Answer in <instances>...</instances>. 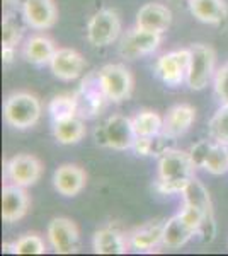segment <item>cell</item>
Instances as JSON below:
<instances>
[{
	"mask_svg": "<svg viewBox=\"0 0 228 256\" xmlns=\"http://www.w3.org/2000/svg\"><path fill=\"white\" fill-rule=\"evenodd\" d=\"M22 38V28L12 14H5L2 20V46L15 48Z\"/></svg>",
	"mask_w": 228,
	"mask_h": 256,
	"instance_id": "cell-29",
	"label": "cell"
},
{
	"mask_svg": "<svg viewBox=\"0 0 228 256\" xmlns=\"http://www.w3.org/2000/svg\"><path fill=\"white\" fill-rule=\"evenodd\" d=\"M198 236L196 229H193L189 224H186L184 220L177 216L169 218L164 224V238H162V244L169 250H177L182 248L191 238Z\"/></svg>",
	"mask_w": 228,
	"mask_h": 256,
	"instance_id": "cell-19",
	"label": "cell"
},
{
	"mask_svg": "<svg viewBox=\"0 0 228 256\" xmlns=\"http://www.w3.org/2000/svg\"><path fill=\"white\" fill-rule=\"evenodd\" d=\"M131 148L135 150L136 156H143V158L155 156V140H153V137H142V135H138Z\"/></svg>",
	"mask_w": 228,
	"mask_h": 256,
	"instance_id": "cell-34",
	"label": "cell"
},
{
	"mask_svg": "<svg viewBox=\"0 0 228 256\" xmlns=\"http://www.w3.org/2000/svg\"><path fill=\"white\" fill-rule=\"evenodd\" d=\"M22 18L29 28L44 31L55 26L58 10L53 0H26L22 6Z\"/></svg>",
	"mask_w": 228,
	"mask_h": 256,
	"instance_id": "cell-13",
	"label": "cell"
},
{
	"mask_svg": "<svg viewBox=\"0 0 228 256\" xmlns=\"http://www.w3.org/2000/svg\"><path fill=\"white\" fill-rule=\"evenodd\" d=\"M121 34V19L114 9H101L87 24V40L95 48L113 44Z\"/></svg>",
	"mask_w": 228,
	"mask_h": 256,
	"instance_id": "cell-4",
	"label": "cell"
},
{
	"mask_svg": "<svg viewBox=\"0 0 228 256\" xmlns=\"http://www.w3.org/2000/svg\"><path fill=\"white\" fill-rule=\"evenodd\" d=\"M215 234H217V226H215V218L213 216L205 217L203 224L198 229V236H201L203 242H211L215 239Z\"/></svg>",
	"mask_w": 228,
	"mask_h": 256,
	"instance_id": "cell-35",
	"label": "cell"
},
{
	"mask_svg": "<svg viewBox=\"0 0 228 256\" xmlns=\"http://www.w3.org/2000/svg\"><path fill=\"white\" fill-rule=\"evenodd\" d=\"M133 126H135L136 135H142V137H155V135L162 134L164 118H162L157 111L143 110L133 118Z\"/></svg>",
	"mask_w": 228,
	"mask_h": 256,
	"instance_id": "cell-25",
	"label": "cell"
},
{
	"mask_svg": "<svg viewBox=\"0 0 228 256\" xmlns=\"http://www.w3.org/2000/svg\"><path fill=\"white\" fill-rule=\"evenodd\" d=\"M48 111L51 114L53 122L78 116V102L75 94H60V96H55L49 101Z\"/></svg>",
	"mask_w": 228,
	"mask_h": 256,
	"instance_id": "cell-26",
	"label": "cell"
},
{
	"mask_svg": "<svg viewBox=\"0 0 228 256\" xmlns=\"http://www.w3.org/2000/svg\"><path fill=\"white\" fill-rule=\"evenodd\" d=\"M196 166L191 159L189 152L177 148H165L159 159V180L165 183H174L184 190L186 183L194 176Z\"/></svg>",
	"mask_w": 228,
	"mask_h": 256,
	"instance_id": "cell-2",
	"label": "cell"
},
{
	"mask_svg": "<svg viewBox=\"0 0 228 256\" xmlns=\"http://www.w3.org/2000/svg\"><path fill=\"white\" fill-rule=\"evenodd\" d=\"M15 248H14V242H3L2 244V253H14Z\"/></svg>",
	"mask_w": 228,
	"mask_h": 256,
	"instance_id": "cell-38",
	"label": "cell"
},
{
	"mask_svg": "<svg viewBox=\"0 0 228 256\" xmlns=\"http://www.w3.org/2000/svg\"><path fill=\"white\" fill-rule=\"evenodd\" d=\"M75 98L78 102V116L80 118H92L95 114H99L107 98L101 88L97 72L90 74L82 80V86L75 94Z\"/></svg>",
	"mask_w": 228,
	"mask_h": 256,
	"instance_id": "cell-10",
	"label": "cell"
},
{
	"mask_svg": "<svg viewBox=\"0 0 228 256\" xmlns=\"http://www.w3.org/2000/svg\"><path fill=\"white\" fill-rule=\"evenodd\" d=\"M101 88L107 101L121 102L131 96L133 90V76L121 64H107L97 72Z\"/></svg>",
	"mask_w": 228,
	"mask_h": 256,
	"instance_id": "cell-5",
	"label": "cell"
},
{
	"mask_svg": "<svg viewBox=\"0 0 228 256\" xmlns=\"http://www.w3.org/2000/svg\"><path fill=\"white\" fill-rule=\"evenodd\" d=\"M162 43V34L135 26L121 38L119 55L126 60H136L155 52Z\"/></svg>",
	"mask_w": 228,
	"mask_h": 256,
	"instance_id": "cell-6",
	"label": "cell"
},
{
	"mask_svg": "<svg viewBox=\"0 0 228 256\" xmlns=\"http://www.w3.org/2000/svg\"><path fill=\"white\" fill-rule=\"evenodd\" d=\"M211 146H213V142H210V140H201V142L194 144V146L191 147L189 156H191V159H193L194 166L205 168V162H206V159H208Z\"/></svg>",
	"mask_w": 228,
	"mask_h": 256,
	"instance_id": "cell-32",
	"label": "cell"
},
{
	"mask_svg": "<svg viewBox=\"0 0 228 256\" xmlns=\"http://www.w3.org/2000/svg\"><path fill=\"white\" fill-rule=\"evenodd\" d=\"M191 60L186 76V84L193 90H201L210 84V80L215 77V62L217 53L210 44L196 43L191 44Z\"/></svg>",
	"mask_w": 228,
	"mask_h": 256,
	"instance_id": "cell-3",
	"label": "cell"
},
{
	"mask_svg": "<svg viewBox=\"0 0 228 256\" xmlns=\"http://www.w3.org/2000/svg\"><path fill=\"white\" fill-rule=\"evenodd\" d=\"M205 169L210 174L220 176L228 171V146L227 144L213 142L208 159L205 162Z\"/></svg>",
	"mask_w": 228,
	"mask_h": 256,
	"instance_id": "cell-27",
	"label": "cell"
},
{
	"mask_svg": "<svg viewBox=\"0 0 228 256\" xmlns=\"http://www.w3.org/2000/svg\"><path fill=\"white\" fill-rule=\"evenodd\" d=\"M164 238V224L160 222H150L147 226H142L140 229L133 230L128 238L130 246L138 251H150L155 246L162 244Z\"/></svg>",
	"mask_w": 228,
	"mask_h": 256,
	"instance_id": "cell-22",
	"label": "cell"
},
{
	"mask_svg": "<svg viewBox=\"0 0 228 256\" xmlns=\"http://www.w3.org/2000/svg\"><path fill=\"white\" fill-rule=\"evenodd\" d=\"M215 92L222 104H228V64L222 65L215 74Z\"/></svg>",
	"mask_w": 228,
	"mask_h": 256,
	"instance_id": "cell-31",
	"label": "cell"
},
{
	"mask_svg": "<svg viewBox=\"0 0 228 256\" xmlns=\"http://www.w3.org/2000/svg\"><path fill=\"white\" fill-rule=\"evenodd\" d=\"M46 236L58 254H72L78 248V227L67 217H55L48 224Z\"/></svg>",
	"mask_w": 228,
	"mask_h": 256,
	"instance_id": "cell-9",
	"label": "cell"
},
{
	"mask_svg": "<svg viewBox=\"0 0 228 256\" xmlns=\"http://www.w3.org/2000/svg\"><path fill=\"white\" fill-rule=\"evenodd\" d=\"M48 65L53 76L65 82L78 79L87 68L85 58L73 48H56L55 55Z\"/></svg>",
	"mask_w": 228,
	"mask_h": 256,
	"instance_id": "cell-11",
	"label": "cell"
},
{
	"mask_svg": "<svg viewBox=\"0 0 228 256\" xmlns=\"http://www.w3.org/2000/svg\"><path fill=\"white\" fill-rule=\"evenodd\" d=\"M41 118V102L31 92H12L3 102V120L12 128L26 130L34 126Z\"/></svg>",
	"mask_w": 228,
	"mask_h": 256,
	"instance_id": "cell-1",
	"label": "cell"
},
{
	"mask_svg": "<svg viewBox=\"0 0 228 256\" xmlns=\"http://www.w3.org/2000/svg\"><path fill=\"white\" fill-rule=\"evenodd\" d=\"M189 10L205 24H220L228 14L225 0H189Z\"/></svg>",
	"mask_w": 228,
	"mask_h": 256,
	"instance_id": "cell-20",
	"label": "cell"
},
{
	"mask_svg": "<svg viewBox=\"0 0 228 256\" xmlns=\"http://www.w3.org/2000/svg\"><path fill=\"white\" fill-rule=\"evenodd\" d=\"M87 174L77 164H61L53 174V186L63 196H77L85 188Z\"/></svg>",
	"mask_w": 228,
	"mask_h": 256,
	"instance_id": "cell-16",
	"label": "cell"
},
{
	"mask_svg": "<svg viewBox=\"0 0 228 256\" xmlns=\"http://www.w3.org/2000/svg\"><path fill=\"white\" fill-rule=\"evenodd\" d=\"M56 48L55 43L43 34L31 36L24 44V58L32 65H46L51 62Z\"/></svg>",
	"mask_w": 228,
	"mask_h": 256,
	"instance_id": "cell-21",
	"label": "cell"
},
{
	"mask_svg": "<svg viewBox=\"0 0 228 256\" xmlns=\"http://www.w3.org/2000/svg\"><path fill=\"white\" fill-rule=\"evenodd\" d=\"M194 120H196V110H194V106L186 104V102L172 106L167 111V114L164 116L162 135H165L169 140L179 138L193 126Z\"/></svg>",
	"mask_w": 228,
	"mask_h": 256,
	"instance_id": "cell-15",
	"label": "cell"
},
{
	"mask_svg": "<svg viewBox=\"0 0 228 256\" xmlns=\"http://www.w3.org/2000/svg\"><path fill=\"white\" fill-rule=\"evenodd\" d=\"M179 217L186 222V224H189L193 227V229H196V232H198V229H200V226L203 224L205 217H210V216H205L200 208L193 207V205L184 204V208L179 212Z\"/></svg>",
	"mask_w": 228,
	"mask_h": 256,
	"instance_id": "cell-33",
	"label": "cell"
},
{
	"mask_svg": "<svg viewBox=\"0 0 228 256\" xmlns=\"http://www.w3.org/2000/svg\"><path fill=\"white\" fill-rule=\"evenodd\" d=\"M29 195L26 188L17 184H7L2 190V218L7 224H14L26 217L29 210Z\"/></svg>",
	"mask_w": 228,
	"mask_h": 256,
	"instance_id": "cell-14",
	"label": "cell"
},
{
	"mask_svg": "<svg viewBox=\"0 0 228 256\" xmlns=\"http://www.w3.org/2000/svg\"><path fill=\"white\" fill-rule=\"evenodd\" d=\"M92 246L97 254H124L128 251L130 241L119 230L104 227L94 234Z\"/></svg>",
	"mask_w": 228,
	"mask_h": 256,
	"instance_id": "cell-18",
	"label": "cell"
},
{
	"mask_svg": "<svg viewBox=\"0 0 228 256\" xmlns=\"http://www.w3.org/2000/svg\"><path fill=\"white\" fill-rule=\"evenodd\" d=\"M94 135H95V142H97L99 146L107 147V142H106V134H104V126L101 125V126H97V128H95Z\"/></svg>",
	"mask_w": 228,
	"mask_h": 256,
	"instance_id": "cell-37",
	"label": "cell"
},
{
	"mask_svg": "<svg viewBox=\"0 0 228 256\" xmlns=\"http://www.w3.org/2000/svg\"><path fill=\"white\" fill-rule=\"evenodd\" d=\"M210 135L215 142L228 146V104H222L210 122Z\"/></svg>",
	"mask_w": 228,
	"mask_h": 256,
	"instance_id": "cell-28",
	"label": "cell"
},
{
	"mask_svg": "<svg viewBox=\"0 0 228 256\" xmlns=\"http://www.w3.org/2000/svg\"><path fill=\"white\" fill-rule=\"evenodd\" d=\"M87 130L80 116H73L60 122H53V135L61 146H73L85 137Z\"/></svg>",
	"mask_w": 228,
	"mask_h": 256,
	"instance_id": "cell-23",
	"label": "cell"
},
{
	"mask_svg": "<svg viewBox=\"0 0 228 256\" xmlns=\"http://www.w3.org/2000/svg\"><path fill=\"white\" fill-rule=\"evenodd\" d=\"M43 174V164L32 154H17L5 164V176L12 184L27 188L39 181Z\"/></svg>",
	"mask_w": 228,
	"mask_h": 256,
	"instance_id": "cell-8",
	"label": "cell"
},
{
	"mask_svg": "<svg viewBox=\"0 0 228 256\" xmlns=\"http://www.w3.org/2000/svg\"><path fill=\"white\" fill-rule=\"evenodd\" d=\"M107 147L114 150H128L133 147L136 140V132L133 126V120L123 116V114H113L106 120L104 125Z\"/></svg>",
	"mask_w": 228,
	"mask_h": 256,
	"instance_id": "cell-12",
	"label": "cell"
},
{
	"mask_svg": "<svg viewBox=\"0 0 228 256\" xmlns=\"http://www.w3.org/2000/svg\"><path fill=\"white\" fill-rule=\"evenodd\" d=\"M191 60V50L182 48L162 55L155 64V74L167 86H179L186 80Z\"/></svg>",
	"mask_w": 228,
	"mask_h": 256,
	"instance_id": "cell-7",
	"label": "cell"
},
{
	"mask_svg": "<svg viewBox=\"0 0 228 256\" xmlns=\"http://www.w3.org/2000/svg\"><path fill=\"white\" fill-rule=\"evenodd\" d=\"M172 24V12L159 2H150L136 12V26L142 30L164 34Z\"/></svg>",
	"mask_w": 228,
	"mask_h": 256,
	"instance_id": "cell-17",
	"label": "cell"
},
{
	"mask_svg": "<svg viewBox=\"0 0 228 256\" xmlns=\"http://www.w3.org/2000/svg\"><path fill=\"white\" fill-rule=\"evenodd\" d=\"M14 254H44L46 246L38 234H24L14 242Z\"/></svg>",
	"mask_w": 228,
	"mask_h": 256,
	"instance_id": "cell-30",
	"label": "cell"
},
{
	"mask_svg": "<svg viewBox=\"0 0 228 256\" xmlns=\"http://www.w3.org/2000/svg\"><path fill=\"white\" fill-rule=\"evenodd\" d=\"M14 55H15V48L2 46V62H3V65H10L12 62H14Z\"/></svg>",
	"mask_w": 228,
	"mask_h": 256,
	"instance_id": "cell-36",
	"label": "cell"
},
{
	"mask_svg": "<svg viewBox=\"0 0 228 256\" xmlns=\"http://www.w3.org/2000/svg\"><path fill=\"white\" fill-rule=\"evenodd\" d=\"M14 0H3V4H12Z\"/></svg>",
	"mask_w": 228,
	"mask_h": 256,
	"instance_id": "cell-39",
	"label": "cell"
},
{
	"mask_svg": "<svg viewBox=\"0 0 228 256\" xmlns=\"http://www.w3.org/2000/svg\"><path fill=\"white\" fill-rule=\"evenodd\" d=\"M181 195L184 198V204L200 208L205 216H213V204H211L210 192L206 190L205 184H203L201 181H198L194 176L186 183Z\"/></svg>",
	"mask_w": 228,
	"mask_h": 256,
	"instance_id": "cell-24",
	"label": "cell"
}]
</instances>
